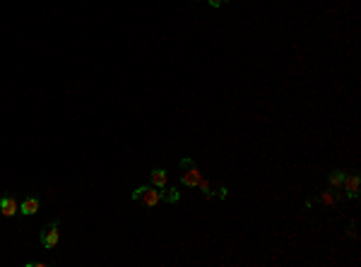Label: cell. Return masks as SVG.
I'll use <instances>...</instances> for the list:
<instances>
[{
	"label": "cell",
	"mask_w": 361,
	"mask_h": 267,
	"mask_svg": "<svg viewBox=\"0 0 361 267\" xmlns=\"http://www.w3.org/2000/svg\"><path fill=\"white\" fill-rule=\"evenodd\" d=\"M130 197H133V203H140V205H145V207H157V205L161 203V200H164L161 190H159V188H154L152 183L135 188Z\"/></svg>",
	"instance_id": "cell-1"
},
{
	"label": "cell",
	"mask_w": 361,
	"mask_h": 267,
	"mask_svg": "<svg viewBox=\"0 0 361 267\" xmlns=\"http://www.w3.org/2000/svg\"><path fill=\"white\" fill-rule=\"evenodd\" d=\"M58 239H60V231H58V221H48L44 231H41V246L44 248H56Z\"/></svg>",
	"instance_id": "cell-2"
},
{
	"label": "cell",
	"mask_w": 361,
	"mask_h": 267,
	"mask_svg": "<svg viewBox=\"0 0 361 267\" xmlns=\"http://www.w3.org/2000/svg\"><path fill=\"white\" fill-rule=\"evenodd\" d=\"M359 188H361V178L359 174H347L344 176V183H342V190L349 200H356L359 197Z\"/></svg>",
	"instance_id": "cell-3"
},
{
	"label": "cell",
	"mask_w": 361,
	"mask_h": 267,
	"mask_svg": "<svg viewBox=\"0 0 361 267\" xmlns=\"http://www.w3.org/2000/svg\"><path fill=\"white\" fill-rule=\"evenodd\" d=\"M200 181H203V174L198 171V166H188V169H183V176H181V183L185 185V188H198L200 185Z\"/></svg>",
	"instance_id": "cell-4"
},
{
	"label": "cell",
	"mask_w": 361,
	"mask_h": 267,
	"mask_svg": "<svg viewBox=\"0 0 361 267\" xmlns=\"http://www.w3.org/2000/svg\"><path fill=\"white\" fill-rule=\"evenodd\" d=\"M17 212H19V203H17V200H15L12 195H3V197H0V214L10 219V217H15Z\"/></svg>",
	"instance_id": "cell-5"
},
{
	"label": "cell",
	"mask_w": 361,
	"mask_h": 267,
	"mask_svg": "<svg viewBox=\"0 0 361 267\" xmlns=\"http://www.w3.org/2000/svg\"><path fill=\"white\" fill-rule=\"evenodd\" d=\"M39 212V197L34 195H27L22 203H19V214H24V217H31V214Z\"/></svg>",
	"instance_id": "cell-6"
},
{
	"label": "cell",
	"mask_w": 361,
	"mask_h": 267,
	"mask_svg": "<svg viewBox=\"0 0 361 267\" xmlns=\"http://www.w3.org/2000/svg\"><path fill=\"white\" fill-rule=\"evenodd\" d=\"M149 176H152V185L159 188V190H164V188L169 185V174L164 171V169H152V174Z\"/></svg>",
	"instance_id": "cell-7"
},
{
	"label": "cell",
	"mask_w": 361,
	"mask_h": 267,
	"mask_svg": "<svg viewBox=\"0 0 361 267\" xmlns=\"http://www.w3.org/2000/svg\"><path fill=\"white\" fill-rule=\"evenodd\" d=\"M344 171H340V169H335L333 174H330V188L333 190H342V183H344Z\"/></svg>",
	"instance_id": "cell-8"
},
{
	"label": "cell",
	"mask_w": 361,
	"mask_h": 267,
	"mask_svg": "<svg viewBox=\"0 0 361 267\" xmlns=\"http://www.w3.org/2000/svg\"><path fill=\"white\" fill-rule=\"evenodd\" d=\"M161 195H164V200H167V203H178V200H181V190H178V188H164V190H161Z\"/></svg>",
	"instance_id": "cell-9"
},
{
	"label": "cell",
	"mask_w": 361,
	"mask_h": 267,
	"mask_svg": "<svg viewBox=\"0 0 361 267\" xmlns=\"http://www.w3.org/2000/svg\"><path fill=\"white\" fill-rule=\"evenodd\" d=\"M198 188H200V190H203V195H205V197H212V185H210V181H205V178H203V181H200V185H198Z\"/></svg>",
	"instance_id": "cell-10"
},
{
	"label": "cell",
	"mask_w": 361,
	"mask_h": 267,
	"mask_svg": "<svg viewBox=\"0 0 361 267\" xmlns=\"http://www.w3.org/2000/svg\"><path fill=\"white\" fill-rule=\"evenodd\" d=\"M320 203H323V205H335V203H337V195H335V193H327V190H325V193L320 195Z\"/></svg>",
	"instance_id": "cell-11"
},
{
	"label": "cell",
	"mask_w": 361,
	"mask_h": 267,
	"mask_svg": "<svg viewBox=\"0 0 361 267\" xmlns=\"http://www.w3.org/2000/svg\"><path fill=\"white\" fill-rule=\"evenodd\" d=\"M207 3H210L212 8H222V5H224V3H226V0H207Z\"/></svg>",
	"instance_id": "cell-12"
},
{
	"label": "cell",
	"mask_w": 361,
	"mask_h": 267,
	"mask_svg": "<svg viewBox=\"0 0 361 267\" xmlns=\"http://www.w3.org/2000/svg\"><path fill=\"white\" fill-rule=\"evenodd\" d=\"M188 166H193V159H181V169H188Z\"/></svg>",
	"instance_id": "cell-13"
},
{
	"label": "cell",
	"mask_w": 361,
	"mask_h": 267,
	"mask_svg": "<svg viewBox=\"0 0 361 267\" xmlns=\"http://www.w3.org/2000/svg\"><path fill=\"white\" fill-rule=\"evenodd\" d=\"M214 195H219V197H226V195H229V190H226V188H224V185H222V188H219V190H217V193H214Z\"/></svg>",
	"instance_id": "cell-14"
},
{
	"label": "cell",
	"mask_w": 361,
	"mask_h": 267,
	"mask_svg": "<svg viewBox=\"0 0 361 267\" xmlns=\"http://www.w3.org/2000/svg\"><path fill=\"white\" fill-rule=\"evenodd\" d=\"M193 3H200V0H193Z\"/></svg>",
	"instance_id": "cell-15"
}]
</instances>
